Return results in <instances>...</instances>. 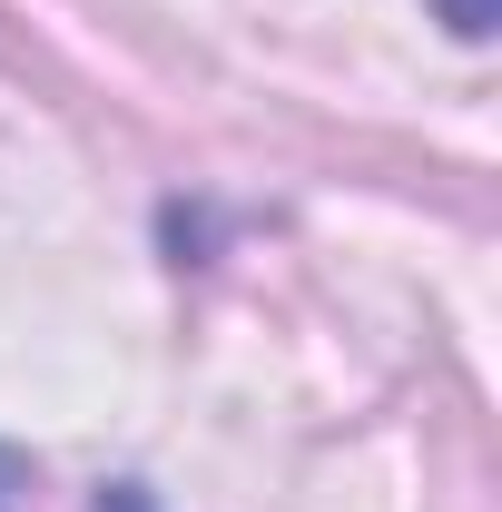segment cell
<instances>
[{
    "label": "cell",
    "mask_w": 502,
    "mask_h": 512,
    "mask_svg": "<svg viewBox=\"0 0 502 512\" xmlns=\"http://www.w3.org/2000/svg\"><path fill=\"white\" fill-rule=\"evenodd\" d=\"M443 20H453V30H463V40H483V30H493L502 10H493V0H443Z\"/></svg>",
    "instance_id": "cell-1"
},
{
    "label": "cell",
    "mask_w": 502,
    "mask_h": 512,
    "mask_svg": "<svg viewBox=\"0 0 502 512\" xmlns=\"http://www.w3.org/2000/svg\"><path fill=\"white\" fill-rule=\"evenodd\" d=\"M0 483H20V463H10V453H0ZM0 503H10V493H0Z\"/></svg>",
    "instance_id": "cell-2"
}]
</instances>
